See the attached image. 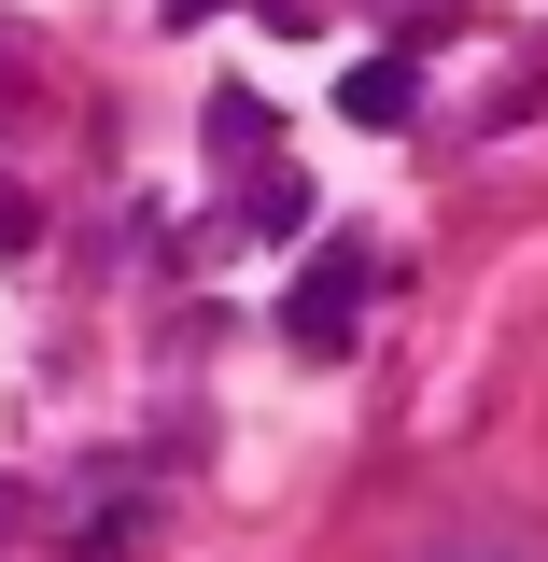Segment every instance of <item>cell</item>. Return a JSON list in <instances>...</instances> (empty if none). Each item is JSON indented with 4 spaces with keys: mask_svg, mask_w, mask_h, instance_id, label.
<instances>
[{
    "mask_svg": "<svg viewBox=\"0 0 548 562\" xmlns=\"http://www.w3.org/2000/svg\"><path fill=\"white\" fill-rule=\"evenodd\" d=\"M351 295H366V239H324V254L295 268V295H281V338L310 351V366L351 351Z\"/></svg>",
    "mask_w": 548,
    "mask_h": 562,
    "instance_id": "1",
    "label": "cell"
},
{
    "mask_svg": "<svg viewBox=\"0 0 548 562\" xmlns=\"http://www.w3.org/2000/svg\"><path fill=\"white\" fill-rule=\"evenodd\" d=\"M338 113H351V127H380V140H394V127L422 113V57H366V70L338 85Z\"/></svg>",
    "mask_w": 548,
    "mask_h": 562,
    "instance_id": "2",
    "label": "cell"
},
{
    "mask_svg": "<svg viewBox=\"0 0 548 562\" xmlns=\"http://www.w3.org/2000/svg\"><path fill=\"white\" fill-rule=\"evenodd\" d=\"M211 140H225V155H254V140H268V99H254V85H225V99H211Z\"/></svg>",
    "mask_w": 548,
    "mask_h": 562,
    "instance_id": "3",
    "label": "cell"
},
{
    "mask_svg": "<svg viewBox=\"0 0 548 562\" xmlns=\"http://www.w3.org/2000/svg\"><path fill=\"white\" fill-rule=\"evenodd\" d=\"M239 225H254V239H295V225H310V198H295V183H254V198H239Z\"/></svg>",
    "mask_w": 548,
    "mask_h": 562,
    "instance_id": "4",
    "label": "cell"
},
{
    "mask_svg": "<svg viewBox=\"0 0 548 562\" xmlns=\"http://www.w3.org/2000/svg\"><path fill=\"white\" fill-rule=\"evenodd\" d=\"M155 14H169V29H198V14H225V0H155Z\"/></svg>",
    "mask_w": 548,
    "mask_h": 562,
    "instance_id": "5",
    "label": "cell"
}]
</instances>
